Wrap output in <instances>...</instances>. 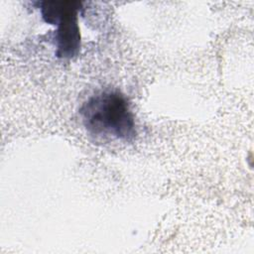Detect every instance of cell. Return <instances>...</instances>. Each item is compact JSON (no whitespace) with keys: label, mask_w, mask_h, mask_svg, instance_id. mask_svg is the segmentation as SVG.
<instances>
[{"label":"cell","mask_w":254,"mask_h":254,"mask_svg":"<svg viewBox=\"0 0 254 254\" xmlns=\"http://www.w3.org/2000/svg\"><path fill=\"white\" fill-rule=\"evenodd\" d=\"M41 14L45 22L56 26V56L61 59H71L80 48V32L77 13L81 3L78 1H44Z\"/></svg>","instance_id":"obj_2"},{"label":"cell","mask_w":254,"mask_h":254,"mask_svg":"<svg viewBox=\"0 0 254 254\" xmlns=\"http://www.w3.org/2000/svg\"><path fill=\"white\" fill-rule=\"evenodd\" d=\"M79 115L88 134L95 138L130 141L136 135L129 103L117 91H102L90 96L81 105Z\"/></svg>","instance_id":"obj_1"}]
</instances>
